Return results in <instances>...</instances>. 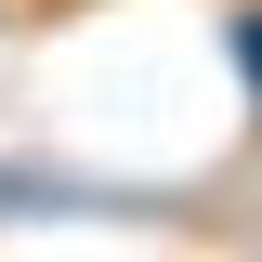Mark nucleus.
<instances>
[{
    "mask_svg": "<svg viewBox=\"0 0 262 262\" xmlns=\"http://www.w3.org/2000/svg\"><path fill=\"white\" fill-rule=\"evenodd\" d=\"M249 79H262V13H249Z\"/></svg>",
    "mask_w": 262,
    "mask_h": 262,
    "instance_id": "1",
    "label": "nucleus"
}]
</instances>
